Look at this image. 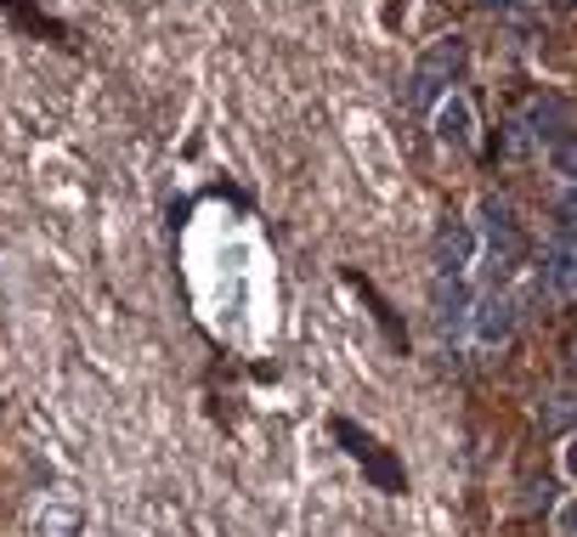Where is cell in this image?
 <instances>
[{
	"label": "cell",
	"instance_id": "6da1fadb",
	"mask_svg": "<svg viewBox=\"0 0 577 537\" xmlns=\"http://www.w3.org/2000/svg\"><path fill=\"white\" fill-rule=\"evenodd\" d=\"M481 238H487V272H492V278H504L510 266H521L526 233H521V221H515V204H510V199H498V193L481 199Z\"/></svg>",
	"mask_w": 577,
	"mask_h": 537
},
{
	"label": "cell",
	"instance_id": "7a4b0ae2",
	"mask_svg": "<svg viewBox=\"0 0 577 537\" xmlns=\"http://www.w3.org/2000/svg\"><path fill=\"white\" fill-rule=\"evenodd\" d=\"M458 74H465V41H436L408 74V102L413 108H436Z\"/></svg>",
	"mask_w": 577,
	"mask_h": 537
},
{
	"label": "cell",
	"instance_id": "3957f363",
	"mask_svg": "<svg viewBox=\"0 0 577 537\" xmlns=\"http://www.w3.org/2000/svg\"><path fill=\"white\" fill-rule=\"evenodd\" d=\"M334 436H340V441H345V452H352L357 465H363V470L379 481V492H402V470H397L391 458L379 452V441H374L368 430H357L352 418H334Z\"/></svg>",
	"mask_w": 577,
	"mask_h": 537
},
{
	"label": "cell",
	"instance_id": "277c9868",
	"mask_svg": "<svg viewBox=\"0 0 577 537\" xmlns=\"http://www.w3.org/2000/svg\"><path fill=\"white\" fill-rule=\"evenodd\" d=\"M476 255V233L465 221H442L436 238H431V260H436V278H458Z\"/></svg>",
	"mask_w": 577,
	"mask_h": 537
},
{
	"label": "cell",
	"instance_id": "5b68a950",
	"mask_svg": "<svg viewBox=\"0 0 577 537\" xmlns=\"http://www.w3.org/2000/svg\"><path fill=\"white\" fill-rule=\"evenodd\" d=\"M431 317H436L442 334H458L470 323V289H465V278H436L431 283Z\"/></svg>",
	"mask_w": 577,
	"mask_h": 537
},
{
	"label": "cell",
	"instance_id": "8992f818",
	"mask_svg": "<svg viewBox=\"0 0 577 537\" xmlns=\"http://www.w3.org/2000/svg\"><path fill=\"white\" fill-rule=\"evenodd\" d=\"M470 328L481 345H504L515 334V300L510 294H487L481 305H470Z\"/></svg>",
	"mask_w": 577,
	"mask_h": 537
},
{
	"label": "cell",
	"instance_id": "52a82bcc",
	"mask_svg": "<svg viewBox=\"0 0 577 537\" xmlns=\"http://www.w3.org/2000/svg\"><path fill=\"white\" fill-rule=\"evenodd\" d=\"M526 125H532V142H544V147H550V142H566V136H572V102L555 97V91L537 97L532 113H526Z\"/></svg>",
	"mask_w": 577,
	"mask_h": 537
},
{
	"label": "cell",
	"instance_id": "ba28073f",
	"mask_svg": "<svg viewBox=\"0 0 577 537\" xmlns=\"http://www.w3.org/2000/svg\"><path fill=\"white\" fill-rule=\"evenodd\" d=\"M436 131H442V142H453V147H470V142H476V113H470V102H465V97H442V102H436Z\"/></svg>",
	"mask_w": 577,
	"mask_h": 537
},
{
	"label": "cell",
	"instance_id": "9c48e42d",
	"mask_svg": "<svg viewBox=\"0 0 577 537\" xmlns=\"http://www.w3.org/2000/svg\"><path fill=\"white\" fill-rule=\"evenodd\" d=\"M544 283L561 294V300H572V283H577V255H572V233H555V244H550V255H544Z\"/></svg>",
	"mask_w": 577,
	"mask_h": 537
},
{
	"label": "cell",
	"instance_id": "30bf717a",
	"mask_svg": "<svg viewBox=\"0 0 577 537\" xmlns=\"http://www.w3.org/2000/svg\"><path fill=\"white\" fill-rule=\"evenodd\" d=\"M550 165H555V176H572V136L550 142Z\"/></svg>",
	"mask_w": 577,
	"mask_h": 537
},
{
	"label": "cell",
	"instance_id": "8fae6325",
	"mask_svg": "<svg viewBox=\"0 0 577 537\" xmlns=\"http://www.w3.org/2000/svg\"><path fill=\"white\" fill-rule=\"evenodd\" d=\"M481 7H510V0H481Z\"/></svg>",
	"mask_w": 577,
	"mask_h": 537
},
{
	"label": "cell",
	"instance_id": "7c38bea8",
	"mask_svg": "<svg viewBox=\"0 0 577 537\" xmlns=\"http://www.w3.org/2000/svg\"><path fill=\"white\" fill-rule=\"evenodd\" d=\"M550 7H561V12H566V7H572V0H550Z\"/></svg>",
	"mask_w": 577,
	"mask_h": 537
}]
</instances>
